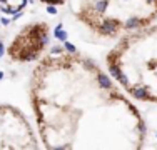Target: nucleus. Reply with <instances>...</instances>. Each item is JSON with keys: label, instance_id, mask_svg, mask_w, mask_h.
<instances>
[{"label": "nucleus", "instance_id": "obj_2", "mask_svg": "<svg viewBox=\"0 0 157 150\" xmlns=\"http://www.w3.org/2000/svg\"><path fill=\"white\" fill-rule=\"evenodd\" d=\"M105 62L112 78L129 97L157 103V24L121 37Z\"/></svg>", "mask_w": 157, "mask_h": 150}, {"label": "nucleus", "instance_id": "obj_3", "mask_svg": "<svg viewBox=\"0 0 157 150\" xmlns=\"http://www.w3.org/2000/svg\"><path fill=\"white\" fill-rule=\"evenodd\" d=\"M70 10L102 39H119L157 20V0H70Z\"/></svg>", "mask_w": 157, "mask_h": 150}, {"label": "nucleus", "instance_id": "obj_4", "mask_svg": "<svg viewBox=\"0 0 157 150\" xmlns=\"http://www.w3.org/2000/svg\"><path fill=\"white\" fill-rule=\"evenodd\" d=\"M39 148V138L27 117L13 105H0V150Z\"/></svg>", "mask_w": 157, "mask_h": 150}, {"label": "nucleus", "instance_id": "obj_1", "mask_svg": "<svg viewBox=\"0 0 157 150\" xmlns=\"http://www.w3.org/2000/svg\"><path fill=\"white\" fill-rule=\"evenodd\" d=\"M45 148L140 150L147 127L140 110L95 62L57 50L39 58L29 85Z\"/></svg>", "mask_w": 157, "mask_h": 150}, {"label": "nucleus", "instance_id": "obj_6", "mask_svg": "<svg viewBox=\"0 0 157 150\" xmlns=\"http://www.w3.org/2000/svg\"><path fill=\"white\" fill-rule=\"evenodd\" d=\"M45 3H50V5H60V3H63L65 0H44Z\"/></svg>", "mask_w": 157, "mask_h": 150}, {"label": "nucleus", "instance_id": "obj_5", "mask_svg": "<svg viewBox=\"0 0 157 150\" xmlns=\"http://www.w3.org/2000/svg\"><path fill=\"white\" fill-rule=\"evenodd\" d=\"M50 25L47 22H30L15 33L9 45V58L13 63H29L40 58L48 43Z\"/></svg>", "mask_w": 157, "mask_h": 150}]
</instances>
